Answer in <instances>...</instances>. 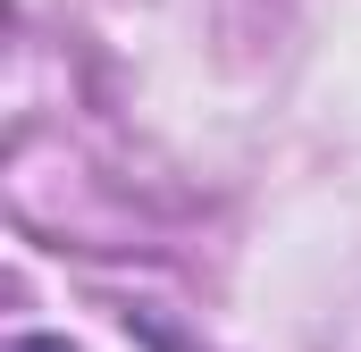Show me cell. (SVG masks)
<instances>
[{
    "mask_svg": "<svg viewBox=\"0 0 361 352\" xmlns=\"http://www.w3.org/2000/svg\"><path fill=\"white\" fill-rule=\"evenodd\" d=\"M8 352H68L59 336H25V344H8Z\"/></svg>",
    "mask_w": 361,
    "mask_h": 352,
    "instance_id": "6da1fadb",
    "label": "cell"
}]
</instances>
